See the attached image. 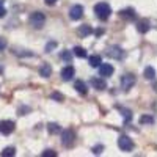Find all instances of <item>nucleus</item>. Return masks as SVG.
I'll use <instances>...</instances> for the list:
<instances>
[{
    "label": "nucleus",
    "mask_w": 157,
    "mask_h": 157,
    "mask_svg": "<svg viewBox=\"0 0 157 157\" xmlns=\"http://www.w3.org/2000/svg\"><path fill=\"white\" fill-rule=\"evenodd\" d=\"M94 13H96L98 19L105 21V19H109V17H110V14H112V8H110V5H109V3L101 2V3H98V5L94 6Z\"/></svg>",
    "instance_id": "f257e3e1"
},
{
    "label": "nucleus",
    "mask_w": 157,
    "mask_h": 157,
    "mask_svg": "<svg viewBox=\"0 0 157 157\" xmlns=\"http://www.w3.org/2000/svg\"><path fill=\"white\" fill-rule=\"evenodd\" d=\"M30 24L33 25V29H43L44 24H46V16H44V13H41V11L32 13V16H30Z\"/></svg>",
    "instance_id": "f03ea898"
},
{
    "label": "nucleus",
    "mask_w": 157,
    "mask_h": 157,
    "mask_svg": "<svg viewBox=\"0 0 157 157\" xmlns=\"http://www.w3.org/2000/svg\"><path fill=\"white\" fill-rule=\"evenodd\" d=\"M118 146H120V149L124 151V152H130L134 149V141L127 135H121L120 138H118Z\"/></svg>",
    "instance_id": "7ed1b4c3"
},
{
    "label": "nucleus",
    "mask_w": 157,
    "mask_h": 157,
    "mask_svg": "<svg viewBox=\"0 0 157 157\" xmlns=\"http://www.w3.org/2000/svg\"><path fill=\"white\" fill-rule=\"evenodd\" d=\"M74 141H75V134L72 132V130L71 129L63 130V132H61V143H63V146L71 148L74 145Z\"/></svg>",
    "instance_id": "20e7f679"
},
{
    "label": "nucleus",
    "mask_w": 157,
    "mask_h": 157,
    "mask_svg": "<svg viewBox=\"0 0 157 157\" xmlns=\"http://www.w3.org/2000/svg\"><path fill=\"white\" fill-rule=\"evenodd\" d=\"M135 82H137V78H135V75L134 74H124L123 77H121V86H123V90H130L134 85H135Z\"/></svg>",
    "instance_id": "39448f33"
},
{
    "label": "nucleus",
    "mask_w": 157,
    "mask_h": 157,
    "mask_svg": "<svg viewBox=\"0 0 157 157\" xmlns=\"http://www.w3.org/2000/svg\"><path fill=\"white\" fill-rule=\"evenodd\" d=\"M16 129V124L13 121H0V134L2 135H10L13 134V130Z\"/></svg>",
    "instance_id": "423d86ee"
},
{
    "label": "nucleus",
    "mask_w": 157,
    "mask_h": 157,
    "mask_svg": "<svg viewBox=\"0 0 157 157\" xmlns=\"http://www.w3.org/2000/svg\"><path fill=\"white\" fill-rule=\"evenodd\" d=\"M82 16H83V6H82V5H74V6H71V10H69V17H71L72 21L82 19Z\"/></svg>",
    "instance_id": "0eeeda50"
},
{
    "label": "nucleus",
    "mask_w": 157,
    "mask_h": 157,
    "mask_svg": "<svg viewBox=\"0 0 157 157\" xmlns=\"http://www.w3.org/2000/svg\"><path fill=\"white\" fill-rule=\"evenodd\" d=\"M107 55L110 58H115V60H121L124 57V50L121 47H118V46H113V47H109L107 50Z\"/></svg>",
    "instance_id": "6e6552de"
},
{
    "label": "nucleus",
    "mask_w": 157,
    "mask_h": 157,
    "mask_svg": "<svg viewBox=\"0 0 157 157\" xmlns=\"http://www.w3.org/2000/svg\"><path fill=\"white\" fill-rule=\"evenodd\" d=\"M98 68H99V75L102 77H110L113 74V66L109 63H101Z\"/></svg>",
    "instance_id": "1a4fd4ad"
},
{
    "label": "nucleus",
    "mask_w": 157,
    "mask_h": 157,
    "mask_svg": "<svg viewBox=\"0 0 157 157\" xmlns=\"http://www.w3.org/2000/svg\"><path fill=\"white\" fill-rule=\"evenodd\" d=\"M75 75V69H74V66H66V68H63L61 69V78L64 82H68V80H71V78Z\"/></svg>",
    "instance_id": "9d476101"
},
{
    "label": "nucleus",
    "mask_w": 157,
    "mask_h": 157,
    "mask_svg": "<svg viewBox=\"0 0 157 157\" xmlns=\"http://www.w3.org/2000/svg\"><path fill=\"white\" fill-rule=\"evenodd\" d=\"M90 83L93 85V88H96V90H105V88H107L105 80H104V78H101V77H93Z\"/></svg>",
    "instance_id": "9b49d317"
},
{
    "label": "nucleus",
    "mask_w": 157,
    "mask_h": 157,
    "mask_svg": "<svg viewBox=\"0 0 157 157\" xmlns=\"http://www.w3.org/2000/svg\"><path fill=\"white\" fill-rule=\"evenodd\" d=\"M149 29H151V24H149L148 21H138V22H137V30H138L140 33H146Z\"/></svg>",
    "instance_id": "f8f14e48"
},
{
    "label": "nucleus",
    "mask_w": 157,
    "mask_h": 157,
    "mask_svg": "<svg viewBox=\"0 0 157 157\" xmlns=\"http://www.w3.org/2000/svg\"><path fill=\"white\" fill-rule=\"evenodd\" d=\"M74 88H75V91H78L80 94H86V91H88V88H86V85H85L83 80H75Z\"/></svg>",
    "instance_id": "ddd939ff"
},
{
    "label": "nucleus",
    "mask_w": 157,
    "mask_h": 157,
    "mask_svg": "<svg viewBox=\"0 0 157 157\" xmlns=\"http://www.w3.org/2000/svg\"><path fill=\"white\" fill-rule=\"evenodd\" d=\"M120 14H121V17H124V19H135V11H134L132 8L123 10Z\"/></svg>",
    "instance_id": "4468645a"
},
{
    "label": "nucleus",
    "mask_w": 157,
    "mask_h": 157,
    "mask_svg": "<svg viewBox=\"0 0 157 157\" xmlns=\"http://www.w3.org/2000/svg\"><path fill=\"white\" fill-rule=\"evenodd\" d=\"M88 61H90V64L93 68H98L99 64L102 63V58H101V55H91L90 58H88Z\"/></svg>",
    "instance_id": "2eb2a0df"
},
{
    "label": "nucleus",
    "mask_w": 157,
    "mask_h": 157,
    "mask_svg": "<svg viewBox=\"0 0 157 157\" xmlns=\"http://www.w3.org/2000/svg\"><path fill=\"white\" fill-rule=\"evenodd\" d=\"M91 32H93V30H91V27H90V25L88 24H85V25H80V29H78V35H80V36H88Z\"/></svg>",
    "instance_id": "dca6fc26"
},
{
    "label": "nucleus",
    "mask_w": 157,
    "mask_h": 157,
    "mask_svg": "<svg viewBox=\"0 0 157 157\" xmlns=\"http://www.w3.org/2000/svg\"><path fill=\"white\" fill-rule=\"evenodd\" d=\"M72 54H74L75 57L85 58V57H86V50H85L83 47H78V46H77V47H74V49H72Z\"/></svg>",
    "instance_id": "f3484780"
},
{
    "label": "nucleus",
    "mask_w": 157,
    "mask_h": 157,
    "mask_svg": "<svg viewBox=\"0 0 157 157\" xmlns=\"http://www.w3.org/2000/svg\"><path fill=\"white\" fill-rule=\"evenodd\" d=\"M145 77L148 78V80H152V78L155 77V69H154L152 66H148V68L145 69Z\"/></svg>",
    "instance_id": "a211bd4d"
},
{
    "label": "nucleus",
    "mask_w": 157,
    "mask_h": 157,
    "mask_svg": "<svg viewBox=\"0 0 157 157\" xmlns=\"http://www.w3.org/2000/svg\"><path fill=\"white\" fill-rule=\"evenodd\" d=\"M39 72H41L43 77H49L50 72H52V68H50V64H43L41 69H39Z\"/></svg>",
    "instance_id": "6ab92c4d"
},
{
    "label": "nucleus",
    "mask_w": 157,
    "mask_h": 157,
    "mask_svg": "<svg viewBox=\"0 0 157 157\" xmlns=\"http://www.w3.org/2000/svg\"><path fill=\"white\" fill-rule=\"evenodd\" d=\"M47 129H49V132L50 134H58L60 132V126L57 124V123H49V126H47Z\"/></svg>",
    "instance_id": "aec40b11"
},
{
    "label": "nucleus",
    "mask_w": 157,
    "mask_h": 157,
    "mask_svg": "<svg viewBox=\"0 0 157 157\" xmlns=\"http://www.w3.org/2000/svg\"><path fill=\"white\" fill-rule=\"evenodd\" d=\"M14 154H16V149L13 148V146H8V148H5L2 151V155L3 157H11V155H14Z\"/></svg>",
    "instance_id": "412c9836"
},
{
    "label": "nucleus",
    "mask_w": 157,
    "mask_h": 157,
    "mask_svg": "<svg viewBox=\"0 0 157 157\" xmlns=\"http://www.w3.org/2000/svg\"><path fill=\"white\" fill-rule=\"evenodd\" d=\"M60 58H61V60H64V61H68V63H69L72 57H71V54H69V52H68V50H63V52H61V54H60Z\"/></svg>",
    "instance_id": "4be33fe9"
},
{
    "label": "nucleus",
    "mask_w": 157,
    "mask_h": 157,
    "mask_svg": "<svg viewBox=\"0 0 157 157\" xmlns=\"http://www.w3.org/2000/svg\"><path fill=\"white\" fill-rule=\"evenodd\" d=\"M123 116H124V120L129 123L130 120H132V112L130 110H123Z\"/></svg>",
    "instance_id": "5701e85b"
},
{
    "label": "nucleus",
    "mask_w": 157,
    "mask_h": 157,
    "mask_svg": "<svg viewBox=\"0 0 157 157\" xmlns=\"http://www.w3.org/2000/svg\"><path fill=\"white\" fill-rule=\"evenodd\" d=\"M57 157V152L55 151H52V149H46L44 152H43V157Z\"/></svg>",
    "instance_id": "b1692460"
},
{
    "label": "nucleus",
    "mask_w": 157,
    "mask_h": 157,
    "mask_svg": "<svg viewBox=\"0 0 157 157\" xmlns=\"http://www.w3.org/2000/svg\"><path fill=\"white\" fill-rule=\"evenodd\" d=\"M152 121H154L152 116H148V115H146V116H141V123H143V124H151Z\"/></svg>",
    "instance_id": "393cba45"
},
{
    "label": "nucleus",
    "mask_w": 157,
    "mask_h": 157,
    "mask_svg": "<svg viewBox=\"0 0 157 157\" xmlns=\"http://www.w3.org/2000/svg\"><path fill=\"white\" fill-rule=\"evenodd\" d=\"M102 149H104V146H102V145H98V146H94V148H93V152L98 155V154H101V152H102Z\"/></svg>",
    "instance_id": "a878e982"
},
{
    "label": "nucleus",
    "mask_w": 157,
    "mask_h": 157,
    "mask_svg": "<svg viewBox=\"0 0 157 157\" xmlns=\"http://www.w3.org/2000/svg\"><path fill=\"white\" fill-rule=\"evenodd\" d=\"M52 98H54L55 101H63V94H60V93H52Z\"/></svg>",
    "instance_id": "bb28decb"
},
{
    "label": "nucleus",
    "mask_w": 157,
    "mask_h": 157,
    "mask_svg": "<svg viewBox=\"0 0 157 157\" xmlns=\"http://www.w3.org/2000/svg\"><path fill=\"white\" fill-rule=\"evenodd\" d=\"M55 46H57V43H55V41H52V43H47V46H46V50H47V52H50V49H54Z\"/></svg>",
    "instance_id": "cd10ccee"
},
{
    "label": "nucleus",
    "mask_w": 157,
    "mask_h": 157,
    "mask_svg": "<svg viewBox=\"0 0 157 157\" xmlns=\"http://www.w3.org/2000/svg\"><path fill=\"white\" fill-rule=\"evenodd\" d=\"M5 13H6L5 8H3V6H0V17H3V16H5Z\"/></svg>",
    "instance_id": "c85d7f7f"
},
{
    "label": "nucleus",
    "mask_w": 157,
    "mask_h": 157,
    "mask_svg": "<svg viewBox=\"0 0 157 157\" xmlns=\"http://www.w3.org/2000/svg\"><path fill=\"white\" fill-rule=\"evenodd\" d=\"M5 46H6V43L3 41V39H0V50H2V49H5Z\"/></svg>",
    "instance_id": "c756f323"
},
{
    "label": "nucleus",
    "mask_w": 157,
    "mask_h": 157,
    "mask_svg": "<svg viewBox=\"0 0 157 157\" xmlns=\"http://www.w3.org/2000/svg\"><path fill=\"white\" fill-rule=\"evenodd\" d=\"M46 3H47V5H55L57 0H46Z\"/></svg>",
    "instance_id": "7c9ffc66"
},
{
    "label": "nucleus",
    "mask_w": 157,
    "mask_h": 157,
    "mask_svg": "<svg viewBox=\"0 0 157 157\" xmlns=\"http://www.w3.org/2000/svg\"><path fill=\"white\" fill-rule=\"evenodd\" d=\"M102 32H104V30H102V29H99V30H96V35H102Z\"/></svg>",
    "instance_id": "2f4dec72"
},
{
    "label": "nucleus",
    "mask_w": 157,
    "mask_h": 157,
    "mask_svg": "<svg viewBox=\"0 0 157 157\" xmlns=\"http://www.w3.org/2000/svg\"><path fill=\"white\" fill-rule=\"evenodd\" d=\"M0 6H3V0H0Z\"/></svg>",
    "instance_id": "473e14b6"
},
{
    "label": "nucleus",
    "mask_w": 157,
    "mask_h": 157,
    "mask_svg": "<svg viewBox=\"0 0 157 157\" xmlns=\"http://www.w3.org/2000/svg\"><path fill=\"white\" fill-rule=\"evenodd\" d=\"M2 71H3V68H2V66H0V72H2Z\"/></svg>",
    "instance_id": "72a5a7b5"
}]
</instances>
